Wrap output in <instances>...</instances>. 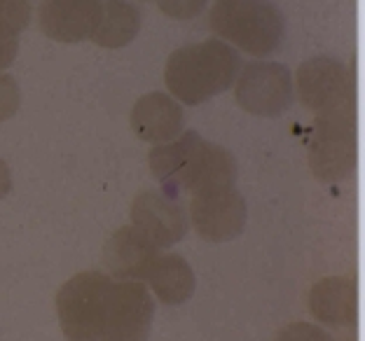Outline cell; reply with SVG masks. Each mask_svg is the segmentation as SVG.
Returning a JSON list of instances; mask_svg holds the SVG:
<instances>
[{
    "label": "cell",
    "instance_id": "6da1fadb",
    "mask_svg": "<svg viewBox=\"0 0 365 341\" xmlns=\"http://www.w3.org/2000/svg\"><path fill=\"white\" fill-rule=\"evenodd\" d=\"M242 70V56L225 40L211 38L197 45L176 49L164 68L173 98L187 105H199L227 91Z\"/></svg>",
    "mask_w": 365,
    "mask_h": 341
},
{
    "label": "cell",
    "instance_id": "7a4b0ae2",
    "mask_svg": "<svg viewBox=\"0 0 365 341\" xmlns=\"http://www.w3.org/2000/svg\"><path fill=\"white\" fill-rule=\"evenodd\" d=\"M209 26L227 45L251 56H269L284 43L286 19L269 0H215Z\"/></svg>",
    "mask_w": 365,
    "mask_h": 341
},
{
    "label": "cell",
    "instance_id": "3957f363",
    "mask_svg": "<svg viewBox=\"0 0 365 341\" xmlns=\"http://www.w3.org/2000/svg\"><path fill=\"white\" fill-rule=\"evenodd\" d=\"M307 159L321 182H339L349 176L359 162V103L317 115Z\"/></svg>",
    "mask_w": 365,
    "mask_h": 341
},
{
    "label": "cell",
    "instance_id": "277c9868",
    "mask_svg": "<svg viewBox=\"0 0 365 341\" xmlns=\"http://www.w3.org/2000/svg\"><path fill=\"white\" fill-rule=\"evenodd\" d=\"M115 278L101 271H82L56 295L61 332L68 339L91 341L106 337L108 309Z\"/></svg>",
    "mask_w": 365,
    "mask_h": 341
},
{
    "label": "cell",
    "instance_id": "5b68a950",
    "mask_svg": "<svg viewBox=\"0 0 365 341\" xmlns=\"http://www.w3.org/2000/svg\"><path fill=\"white\" fill-rule=\"evenodd\" d=\"M295 89L302 105L317 115L359 103V85H356L354 68L330 56H314L304 61L297 68Z\"/></svg>",
    "mask_w": 365,
    "mask_h": 341
},
{
    "label": "cell",
    "instance_id": "8992f818",
    "mask_svg": "<svg viewBox=\"0 0 365 341\" xmlns=\"http://www.w3.org/2000/svg\"><path fill=\"white\" fill-rule=\"evenodd\" d=\"M237 103L258 117H279L293 103V78L284 63L253 61L235 80Z\"/></svg>",
    "mask_w": 365,
    "mask_h": 341
},
{
    "label": "cell",
    "instance_id": "52a82bcc",
    "mask_svg": "<svg viewBox=\"0 0 365 341\" xmlns=\"http://www.w3.org/2000/svg\"><path fill=\"white\" fill-rule=\"evenodd\" d=\"M192 227L209 243H225L237 238L246 227V201L235 185L211 187L192 194L190 204Z\"/></svg>",
    "mask_w": 365,
    "mask_h": 341
},
{
    "label": "cell",
    "instance_id": "ba28073f",
    "mask_svg": "<svg viewBox=\"0 0 365 341\" xmlns=\"http://www.w3.org/2000/svg\"><path fill=\"white\" fill-rule=\"evenodd\" d=\"M237 182V159L235 154L222 145H215L197 136V140L190 147L185 162L178 169V173L169 180L164 187L167 194L187 192L197 194L211 187H225Z\"/></svg>",
    "mask_w": 365,
    "mask_h": 341
},
{
    "label": "cell",
    "instance_id": "9c48e42d",
    "mask_svg": "<svg viewBox=\"0 0 365 341\" xmlns=\"http://www.w3.org/2000/svg\"><path fill=\"white\" fill-rule=\"evenodd\" d=\"M155 299L140 280H115L108 309L106 337L110 341H140L150 335Z\"/></svg>",
    "mask_w": 365,
    "mask_h": 341
},
{
    "label": "cell",
    "instance_id": "30bf717a",
    "mask_svg": "<svg viewBox=\"0 0 365 341\" xmlns=\"http://www.w3.org/2000/svg\"><path fill=\"white\" fill-rule=\"evenodd\" d=\"M131 222L157 248L178 243L187 231V215L178 199L160 189H145L134 199Z\"/></svg>",
    "mask_w": 365,
    "mask_h": 341
},
{
    "label": "cell",
    "instance_id": "8fae6325",
    "mask_svg": "<svg viewBox=\"0 0 365 341\" xmlns=\"http://www.w3.org/2000/svg\"><path fill=\"white\" fill-rule=\"evenodd\" d=\"M103 0H43L40 28L56 43H80L94 31Z\"/></svg>",
    "mask_w": 365,
    "mask_h": 341
},
{
    "label": "cell",
    "instance_id": "7c38bea8",
    "mask_svg": "<svg viewBox=\"0 0 365 341\" xmlns=\"http://www.w3.org/2000/svg\"><path fill=\"white\" fill-rule=\"evenodd\" d=\"M157 257H160V248L140 234L134 224L120 227L103 248L106 267L118 280H145Z\"/></svg>",
    "mask_w": 365,
    "mask_h": 341
},
{
    "label": "cell",
    "instance_id": "4fadbf2b",
    "mask_svg": "<svg viewBox=\"0 0 365 341\" xmlns=\"http://www.w3.org/2000/svg\"><path fill=\"white\" fill-rule=\"evenodd\" d=\"M309 311L323 325L344 330L359 320V283L354 276H333L314 283L309 290Z\"/></svg>",
    "mask_w": 365,
    "mask_h": 341
},
{
    "label": "cell",
    "instance_id": "5bb4252c",
    "mask_svg": "<svg viewBox=\"0 0 365 341\" xmlns=\"http://www.w3.org/2000/svg\"><path fill=\"white\" fill-rule=\"evenodd\" d=\"M185 112L180 103L169 94L153 91V94L140 96L134 110H131V129L145 143L160 145L169 143L182 134Z\"/></svg>",
    "mask_w": 365,
    "mask_h": 341
},
{
    "label": "cell",
    "instance_id": "9a60e30c",
    "mask_svg": "<svg viewBox=\"0 0 365 341\" xmlns=\"http://www.w3.org/2000/svg\"><path fill=\"white\" fill-rule=\"evenodd\" d=\"M148 285L160 302L169 306L185 304L195 295V271L180 255H160L148 271Z\"/></svg>",
    "mask_w": 365,
    "mask_h": 341
},
{
    "label": "cell",
    "instance_id": "2e32d148",
    "mask_svg": "<svg viewBox=\"0 0 365 341\" xmlns=\"http://www.w3.org/2000/svg\"><path fill=\"white\" fill-rule=\"evenodd\" d=\"M140 31V10L129 0H103L101 14L89 40L98 47L120 49L134 43Z\"/></svg>",
    "mask_w": 365,
    "mask_h": 341
},
{
    "label": "cell",
    "instance_id": "e0dca14e",
    "mask_svg": "<svg viewBox=\"0 0 365 341\" xmlns=\"http://www.w3.org/2000/svg\"><path fill=\"white\" fill-rule=\"evenodd\" d=\"M29 0H0V40H19L21 31L29 26Z\"/></svg>",
    "mask_w": 365,
    "mask_h": 341
},
{
    "label": "cell",
    "instance_id": "ac0fdd59",
    "mask_svg": "<svg viewBox=\"0 0 365 341\" xmlns=\"http://www.w3.org/2000/svg\"><path fill=\"white\" fill-rule=\"evenodd\" d=\"M19 105H21L19 85L14 82L12 75L0 73V122L14 117Z\"/></svg>",
    "mask_w": 365,
    "mask_h": 341
},
{
    "label": "cell",
    "instance_id": "d6986e66",
    "mask_svg": "<svg viewBox=\"0 0 365 341\" xmlns=\"http://www.w3.org/2000/svg\"><path fill=\"white\" fill-rule=\"evenodd\" d=\"M160 10L171 16V19H195L197 14H202V10L209 5V0H157Z\"/></svg>",
    "mask_w": 365,
    "mask_h": 341
},
{
    "label": "cell",
    "instance_id": "ffe728a7",
    "mask_svg": "<svg viewBox=\"0 0 365 341\" xmlns=\"http://www.w3.org/2000/svg\"><path fill=\"white\" fill-rule=\"evenodd\" d=\"M279 339H330V335L323 330L309 327V325H293V327L281 332Z\"/></svg>",
    "mask_w": 365,
    "mask_h": 341
},
{
    "label": "cell",
    "instance_id": "44dd1931",
    "mask_svg": "<svg viewBox=\"0 0 365 341\" xmlns=\"http://www.w3.org/2000/svg\"><path fill=\"white\" fill-rule=\"evenodd\" d=\"M12 189V176H10V166L0 159V199H5Z\"/></svg>",
    "mask_w": 365,
    "mask_h": 341
}]
</instances>
